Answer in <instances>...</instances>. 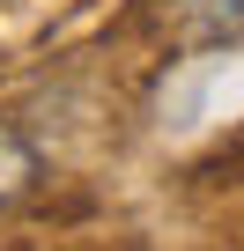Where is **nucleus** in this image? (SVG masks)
<instances>
[{
    "label": "nucleus",
    "instance_id": "nucleus-1",
    "mask_svg": "<svg viewBox=\"0 0 244 251\" xmlns=\"http://www.w3.org/2000/svg\"><path fill=\"white\" fill-rule=\"evenodd\" d=\"M30 185H37V155H30V141L0 126V207L30 200Z\"/></svg>",
    "mask_w": 244,
    "mask_h": 251
},
{
    "label": "nucleus",
    "instance_id": "nucleus-2",
    "mask_svg": "<svg viewBox=\"0 0 244 251\" xmlns=\"http://www.w3.org/2000/svg\"><path fill=\"white\" fill-rule=\"evenodd\" d=\"M178 8H200L185 23V45H222L244 30V0H178Z\"/></svg>",
    "mask_w": 244,
    "mask_h": 251
}]
</instances>
